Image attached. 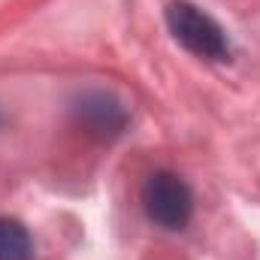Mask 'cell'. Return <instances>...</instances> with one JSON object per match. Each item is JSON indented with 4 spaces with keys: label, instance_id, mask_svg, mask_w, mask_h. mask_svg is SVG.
<instances>
[{
    "label": "cell",
    "instance_id": "cell-2",
    "mask_svg": "<svg viewBox=\"0 0 260 260\" xmlns=\"http://www.w3.org/2000/svg\"><path fill=\"white\" fill-rule=\"evenodd\" d=\"M142 209L164 230H182L191 221L194 194L176 173H151L142 185Z\"/></svg>",
    "mask_w": 260,
    "mask_h": 260
},
{
    "label": "cell",
    "instance_id": "cell-4",
    "mask_svg": "<svg viewBox=\"0 0 260 260\" xmlns=\"http://www.w3.org/2000/svg\"><path fill=\"white\" fill-rule=\"evenodd\" d=\"M0 260H34V239L15 218L0 215Z\"/></svg>",
    "mask_w": 260,
    "mask_h": 260
},
{
    "label": "cell",
    "instance_id": "cell-1",
    "mask_svg": "<svg viewBox=\"0 0 260 260\" xmlns=\"http://www.w3.org/2000/svg\"><path fill=\"white\" fill-rule=\"evenodd\" d=\"M167 27L179 46H185L191 55L206 61H230L233 46L224 34V27L188 0H173L167 6Z\"/></svg>",
    "mask_w": 260,
    "mask_h": 260
},
{
    "label": "cell",
    "instance_id": "cell-3",
    "mask_svg": "<svg viewBox=\"0 0 260 260\" xmlns=\"http://www.w3.org/2000/svg\"><path fill=\"white\" fill-rule=\"evenodd\" d=\"M76 115L94 136H103V139H112V136H118L127 127V109L109 91H88V94H82L79 103H76Z\"/></svg>",
    "mask_w": 260,
    "mask_h": 260
}]
</instances>
